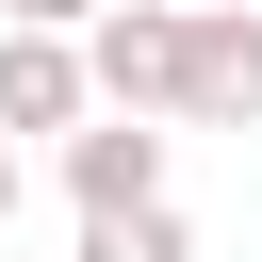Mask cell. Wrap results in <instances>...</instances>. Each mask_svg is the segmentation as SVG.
I'll use <instances>...</instances> for the list:
<instances>
[{
	"mask_svg": "<svg viewBox=\"0 0 262 262\" xmlns=\"http://www.w3.org/2000/svg\"><path fill=\"white\" fill-rule=\"evenodd\" d=\"M66 49H82V98L98 115H147L164 131V98H180V0H98Z\"/></svg>",
	"mask_w": 262,
	"mask_h": 262,
	"instance_id": "obj_1",
	"label": "cell"
},
{
	"mask_svg": "<svg viewBox=\"0 0 262 262\" xmlns=\"http://www.w3.org/2000/svg\"><path fill=\"white\" fill-rule=\"evenodd\" d=\"M180 131H262V16L246 0H213V16H180V98H164Z\"/></svg>",
	"mask_w": 262,
	"mask_h": 262,
	"instance_id": "obj_2",
	"label": "cell"
},
{
	"mask_svg": "<svg viewBox=\"0 0 262 262\" xmlns=\"http://www.w3.org/2000/svg\"><path fill=\"white\" fill-rule=\"evenodd\" d=\"M98 98H82V49L66 33H0V147L16 131H82Z\"/></svg>",
	"mask_w": 262,
	"mask_h": 262,
	"instance_id": "obj_4",
	"label": "cell"
},
{
	"mask_svg": "<svg viewBox=\"0 0 262 262\" xmlns=\"http://www.w3.org/2000/svg\"><path fill=\"white\" fill-rule=\"evenodd\" d=\"M0 229H16V147H0Z\"/></svg>",
	"mask_w": 262,
	"mask_h": 262,
	"instance_id": "obj_7",
	"label": "cell"
},
{
	"mask_svg": "<svg viewBox=\"0 0 262 262\" xmlns=\"http://www.w3.org/2000/svg\"><path fill=\"white\" fill-rule=\"evenodd\" d=\"M66 196H82V229H98V213H147V196H164V131H147V115H82V131H66Z\"/></svg>",
	"mask_w": 262,
	"mask_h": 262,
	"instance_id": "obj_3",
	"label": "cell"
},
{
	"mask_svg": "<svg viewBox=\"0 0 262 262\" xmlns=\"http://www.w3.org/2000/svg\"><path fill=\"white\" fill-rule=\"evenodd\" d=\"M82 262H196V229H180V196H147V213H98Z\"/></svg>",
	"mask_w": 262,
	"mask_h": 262,
	"instance_id": "obj_5",
	"label": "cell"
},
{
	"mask_svg": "<svg viewBox=\"0 0 262 262\" xmlns=\"http://www.w3.org/2000/svg\"><path fill=\"white\" fill-rule=\"evenodd\" d=\"M98 0H0V33H82Z\"/></svg>",
	"mask_w": 262,
	"mask_h": 262,
	"instance_id": "obj_6",
	"label": "cell"
}]
</instances>
